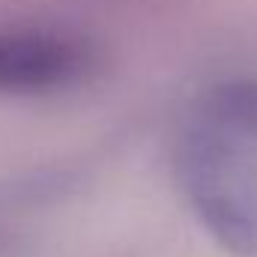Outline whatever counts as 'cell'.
I'll list each match as a JSON object with an SVG mask.
<instances>
[{"label": "cell", "mask_w": 257, "mask_h": 257, "mask_svg": "<svg viewBox=\"0 0 257 257\" xmlns=\"http://www.w3.org/2000/svg\"><path fill=\"white\" fill-rule=\"evenodd\" d=\"M171 165L209 239L230 257H257V117L200 90L180 117Z\"/></svg>", "instance_id": "cell-1"}, {"label": "cell", "mask_w": 257, "mask_h": 257, "mask_svg": "<svg viewBox=\"0 0 257 257\" xmlns=\"http://www.w3.org/2000/svg\"><path fill=\"white\" fill-rule=\"evenodd\" d=\"M102 66L93 39L60 27H0V93L48 96L90 81Z\"/></svg>", "instance_id": "cell-2"}]
</instances>
